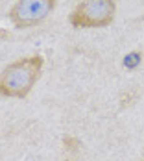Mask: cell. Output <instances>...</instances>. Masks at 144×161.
Wrapping results in <instances>:
<instances>
[{
  "mask_svg": "<svg viewBox=\"0 0 144 161\" xmlns=\"http://www.w3.org/2000/svg\"><path fill=\"white\" fill-rule=\"evenodd\" d=\"M116 17L115 0H81L68 15V24L74 30L107 28Z\"/></svg>",
  "mask_w": 144,
  "mask_h": 161,
  "instance_id": "2",
  "label": "cell"
},
{
  "mask_svg": "<svg viewBox=\"0 0 144 161\" xmlns=\"http://www.w3.org/2000/svg\"><path fill=\"white\" fill-rule=\"evenodd\" d=\"M141 63H142V52H141V50H133V52H129V54L124 56V59H122L124 69H128V70H135Z\"/></svg>",
  "mask_w": 144,
  "mask_h": 161,
  "instance_id": "5",
  "label": "cell"
},
{
  "mask_svg": "<svg viewBox=\"0 0 144 161\" xmlns=\"http://www.w3.org/2000/svg\"><path fill=\"white\" fill-rule=\"evenodd\" d=\"M56 6L57 0H17L8 11V19L17 30L33 28L45 22Z\"/></svg>",
  "mask_w": 144,
  "mask_h": 161,
  "instance_id": "3",
  "label": "cell"
},
{
  "mask_svg": "<svg viewBox=\"0 0 144 161\" xmlns=\"http://www.w3.org/2000/svg\"><path fill=\"white\" fill-rule=\"evenodd\" d=\"M139 98V91L137 89H131V91H128L124 97L120 98V108H126V106H131L135 100Z\"/></svg>",
  "mask_w": 144,
  "mask_h": 161,
  "instance_id": "6",
  "label": "cell"
},
{
  "mask_svg": "<svg viewBox=\"0 0 144 161\" xmlns=\"http://www.w3.org/2000/svg\"><path fill=\"white\" fill-rule=\"evenodd\" d=\"M43 67L45 58L41 54L24 56L8 63L0 70V97L19 100L26 98L41 78Z\"/></svg>",
  "mask_w": 144,
  "mask_h": 161,
  "instance_id": "1",
  "label": "cell"
},
{
  "mask_svg": "<svg viewBox=\"0 0 144 161\" xmlns=\"http://www.w3.org/2000/svg\"><path fill=\"white\" fill-rule=\"evenodd\" d=\"M63 146H65V152L68 154V158H65V161H74L81 152V143L80 139L72 137V135H67L63 137Z\"/></svg>",
  "mask_w": 144,
  "mask_h": 161,
  "instance_id": "4",
  "label": "cell"
}]
</instances>
